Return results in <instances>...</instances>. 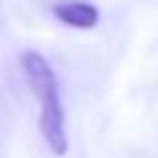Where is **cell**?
<instances>
[{
    "label": "cell",
    "instance_id": "obj_2",
    "mask_svg": "<svg viewBox=\"0 0 158 158\" xmlns=\"http://www.w3.org/2000/svg\"><path fill=\"white\" fill-rule=\"evenodd\" d=\"M50 11L56 19H61L64 25L78 28V31H92L100 22V11L89 0H56L50 6Z\"/></svg>",
    "mask_w": 158,
    "mask_h": 158
},
{
    "label": "cell",
    "instance_id": "obj_1",
    "mask_svg": "<svg viewBox=\"0 0 158 158\" xmlns=\"http://www.w3.org/2000/svg\"><path fill=\"white\" fill-rule=\"evenodd\" d=\"M19 67L39 103V133L53 156H64L69 142H67L64 106H61V94H58V78H56L50 61L36 50H25L19 56Z\"/></svg>",
    "mask_w": 158,
    "mask_h": 158
}]
</instances>
